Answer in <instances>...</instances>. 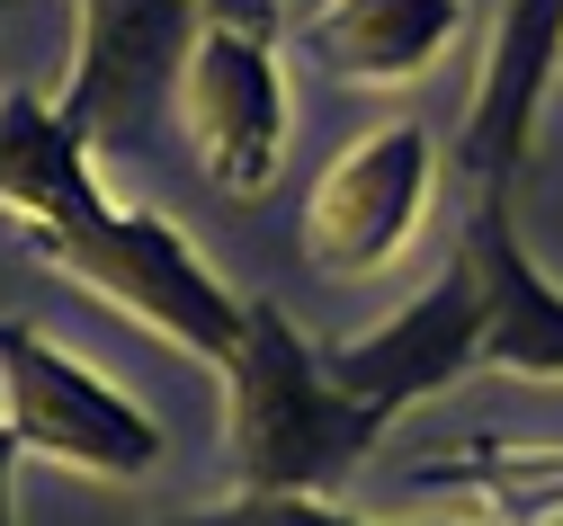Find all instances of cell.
I'll return each mask as SVG.
<instances>
[{"label": "cell", "mask_w": 563, "mask_h": 526, "mask_svg": "<svg viewBox=\"0 0 563 526\" xmlns=\"http://www.w3.org/2000/svg\"><path fill=\"white\" fill-rule=\"evenodd\" d=\"M394 419L331 384L322 348L287 322V304L251 294L242 304V348L224 366V446L242 491H313L331 500L349 473L367 465V446Z\"/></svg>", "instance_id": "6da1fadb"}, {"label": "cell", "mask_w": 563, "mask_h": 526, "mask_svg": "<svg viewBox=\"0 0 563 526\" xmlns=\"http://www.w3.org/2000/svg\"><path fill=\"white\" fill-rule=\"evenodd\" d=\"M27 242L73 286H90L99 304H117L125 322H144L170 348H188L197 366H216V374L233 366V348H242V294L188 250L179 223L134 214V205H99L81 223H63V233H27Z\"/></svg>", "instance_id": "7a4b0ae2"}, {"label": "cell", "mask_w": 563, "mask_h": 526, "mask_svg": "<svg viewBox=\"0 0 563 526\" xmlns=\"http://www.w3.org/2000/svg\"><path fill=\"white\" fill-rule=\"evenodd\" d=\"M197 36H206V0H81L63 116L81 125V143L99 161L153 153V125L188 81Z\"/></svg>", "instance_id": "3957f363"}, {"label": "cell", "mask_w": 563, "mask_h": 526, "mask_svg": "<svg viewBox=\"0 0 563 526\" xmlns=\"http://www.w3.org/2000/svg\"><path fill=\"white\" fill-rule=\"evenodd\" d=\"M0 411H10L27 456H54V465L99 473V482H144L170 456V437L153 428V411H134L108 374H90L81 357H63L27 322H0Z\"/></svg>", "instance_id": "277c9868"}, {"label": "cell", "mask_w": 563, "mask_h": 526, "mask_svg": "<svg viewBox=\"0 0 563 526\" xmlns=\"http://www.w3.org/2000/svg\"><path fill=\"white\" fill-rule=\"evenodd\" d=\"M430 188H439L430 125L394 116V125L358 134L305 197V259L322 277H376L385 259L411 250L420 214H430Z\"/></svg>", "instance_id": "5b68a950"}, {"label": "cell", "mask_w": 563, "mask_h": 526, "mask_svg": "<svg viewBox=\"0 0 563 526\" xmlns=\"http://www.w3.org/2000/svg\"><path fill=\"white\" fill-rule=\"evenodd\" d=\"M179 134L197 170L224 197H268L277 153H287V71H277V36L260 27H216L206 19L188 81H179Z\"/></svg>", "instance_id": "8992f818"}, {"label": "cell", "mask_w": 563, "mask_h": 526, "mask_svg": "<svg viewBox=\"0 0 563 526\" xmlns=\"http://www.w3.org/2000/svg\"><path fill=\"white\" fill-rule=\"evenodd\" d=\"M322 366H331V384H349L358 402H376L385 419H402L411 402L448 393L456 374L483 366V277H474V259L456 250L376 339H331Z\"/></svg>", "instance_id": "52a82bcc"}, {"label": "cell", "mask_w": 563, "mask_h": 526, "mask_svg": "<svg viewBox=\"0 0 563 526\" xmlns=\"http://www.w3.org/2000/svg\"><path fill=\"white\" fill-rule=\"evenodd\" d=\"M563 71V0H501V27L483 45V81L465 108V197H510L537 153V99Z\"/></svg>", "instance_id": "ba28073f"}, {"label": "cell", "mask_w": 563, "mask_h": 526, "mask_svg": "<svg viewBox=\"0 0 563 526\" xmlns=\"http://www.w3.org/2000/svg\"><path fill=\"white\" fill-rule=\"evenodd\" d=\"M456 250L483 277V374H528V384H563V286L528 259L510 197H465Z\"/></svg>", "instance_id": "9c48e42d"}, {"label": "cell", "mask_w": 563, "mask_h": 526, "mask_svg": "<svg viewBox=\"0 0 563 526\" xmlns=\"http://www.w3.org/2000/svg\"><path fill=\"white\" fill-rule=\"evenodd\" d=\"M456 19H465V0H322L287 45L322 81L402 90L456 45Z\"/></svg>", "instance_id": "30bf717a"}, {"label": "cell", "mask_w": 563, "mask_h": 526, "mask_svg": "<svg viewBox=\"0 0 563 526\" xmlns=\"http://www.w3.org/2000/svg\"><path fill=\"white\" fill-rule=\"evenodd\" d=\"M99 170L81 125L63 116V99L10 90L0 99V214H19V233H63V223L99 214Z\"/></svg>", "instance_id": "8fae6325"}, {"label": "cell", "mask_w": 563, "mask_h": 526, "mask_svg": "<svg viewBox=\"0 0 563 526\" xmlns=\"http://www.w3.org/2000/svg\"><path fill=\"white\" fill-rule=\"evenodd\" d=\"M411 491L483 500L492 526H545L563 517V446H465L456 465H411Z\"/></svg>", "instance_id": "7c38bea8"}, {"label": "cell", "mask_w": 563, "mask_h": 526, "mask_svg": "<svg viewBox=\"0 0 563 526\" xmlns=\"http://www.w3.org/2000/svg\"><path fill=\"white\" fill-rule=\"evenodd\" d=\"M162 526H367V517H349L340 500H313V491H233L216 508H188Z\"/></svg>", "instance_id": "4fadbf2b"}, {"label": "cell", "mask_w": 563, "mask_h": 526, "mask_svg": "<svg viewBox=\"0 0 563 526\" xmlns=\"http://www.w3.org/2000/svg\"><path fill=\"white\" fill-rule=\"evenodd\" d=\"M19 456H27V446H19V428H10V411H0V526H19Z\"/></svg>", "instance_id": "5bb4252c"}, {"label": "cell", "mask_w": 563, "mask_h": 526, "mask_svg": "<svg viewBox=\"0 0 563 526\" xmlns=\"http://www.w3.org/2000/svg\"><path fill=\"white\" fill-rule=\"evenodd\" d=\"M0 10H10V0H0Z\"/></svg>", "instance_id": "9a60e30c"}]
</instances>
